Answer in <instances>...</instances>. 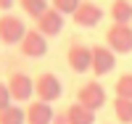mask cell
I'll return each mask as SVG.
<instances>
[{"instance_id":"cell-4","label":"cell","mask_w":132,"mask_h":124,"mask_svg":"<svg viewBox=\"0 0 132 124\" xmlns=\"http://www.w3.org/2000/svg\"><path fill=\"white\" fill-rule=\"evenodd\" d=\"M61 79L53 71H42L37 79H35V95L37 100H45V103H53V100L61 98Z\"/></svg>"},{"instance_id":"cell-2","label":"cell","mask_w":132,"mask_h":124,"mask_svg":"<svg viewBox=\"0 0 132 124\" xmlns=\"http://www.w3.org/2000/svg\"><path fill=\"white\" fill-rule=\"evenodd\" d=\"M66 63L74 74H85L87 69L93 71V48H87L85 42H71L66 50Z\"/></svg>"},{"instance_id":"cell-16","label":"cell","mask_w":132,"mask_h":124,"mask_svg":"<svg viewBox=\"0 0 132 124\" xmlns=\"http://www.w3.org/2000/svg\"><path fill=\"white\" fill-rule=\"evenodd\" d=\"M114 114L122 124H132V100L127 98H114Z\"/></svg>"},{"instance_id":"cell-15","label":"cell","mask_w":132,"mask_h":124,"mask_svg":"<svg viewBox=\"0 0 132 124\" xmlns=\"http://www.w3.org/2000/svg\"><path fill=\"white\" fill-rule=\"evenodd\" d=\"M19 5L24 8V13H27V16H32L35 21H37V19L45 13L48 8H50V5H48V0H19Z\"/></svg>"},{"instance_id":"cell-13","label":"cell","mask_w":132,"mask_h":124,"mask_svg":"<svg viewBox=\"0 0 132 124\" xmlns=\"http://www.w3.org/2000/svg\"><path fill=\"white\" fill-rule=\"evenodd\" d=\"M108 16L114 19V24H129L132 21V3L129 0H114L108 8Z\"/></svg>"},{"instance_id":"cell-19","label":"cell","mask_w":132,"mask_h":124,"mask_svg":"<svg viewBox=\"0 0 132 124\" xmlns=\"http://www.w3.org/2000/svg\"><path fill=\"white\" fill-rule=\"evenodd\" d=\"M11 100H13V98H11V90H8V85H3V82H0V111H5L8 106H13Z\"/></svg>"},{"instance_id":"cell-7","label":"cell","mask_w":132,"mask_h":124,"mask_svg":"<svg viewBox=\"0 0 132 124\" xmlns=\"http://www.w3.org/2000/svg\"><path fill=\"white\" fill-rule=\"evenodd\" d=\"M103 19V8L98 5V3H93V0H82V5L74 11V16H71V21L77 27H82V29H93V27H98V21Z\"/></svg>"},{"instance_id":"cell-21","label":"cell","mask_w":132,"mask_h":124,"mask_svg":"<svg viewBox=\"0 0 132 124\" xmlns=\"http://www.w3.org/2000/svg\"><path fill=\"white\" fill-rule=\"evenodd\" d=\"M13 3H16V0H0V11H8Z\"/></svg>"},{"instance_id":"cell-10","label":"cell","mask_w":132,"mask_h":124,"mask_svg":"<svg viewBox=\"0 0 132 124\" xmlns=\"http://www.w3.org/2000/svg\"><path fill=\"white\" fill-rule=\"evenodd\" d=\"M40 35H45V37H56V35H61V29H63V13H58L56 8H48L45 13H42L40 19H37V27H35Z\"/></svg>"},{"instance_id":"cell-14","label":"cell","mask_w":132,"mask_h":124,"mask_svg":"<svg viewBox=\"0 0 132 124\" xmlns=\"http://www.w3.org/2000/svg\"><path fill=\"white\" fill-rule=\"evenodd\" d=\"M0 124H27V108L8 106L5 111H0Z\"/></svg>"},{"instance_id":"cell-8","label":"cell","mask_w":132,"mask_h":124,"mask_svg":"<svg viewBox=\"0 0 132 124\" xmlns=\"http://www.w3.org/2000/svg\"><path fill=\"white\" fill-rule=\"evenodd\" d=\"M19 53L24 55V58H42V55L48 53V37L40 35L37 29H29L27 37L19 42Z\"/></svg>"},{"instance_id":"cell-18","label":"cell","mask_w":132,"mask_h":124,"mask_svg":"<svg viewBox=\"0 0 132 124\" xmlns=\"http://www.w3.org/2000/svg\"><path fill=\"white\" fill-rule=\"evenodd\" d=\"M53 3V8L58 11V13H63V16H74V11L82 5V0H50Z\"/></svg>"},{"instance_id":"cell-20","label":"cell","mask_w":132,"mask_h":124,"mask_svg":"<svg viewBox=\"0 0 132 124\" xmlns=\"http://www.w3.org/2000/svg\"><path fill=\"white\" fill-rule=\"evenodd\" d=\"M53 124H69V116H66V111H58V114L53 116Z\"/></svg>"},{"instance_id":"cell-3","label":"cell","mask_w":132,"mask_h":124,"mask_svg":"<svg viewBox=\"0 0 132 124\" xmlns=\"http://www.w3.org/2000/svg\"><path fill=\"white\" fill-rule=\"evenodd\" d=\"M106 45L119 55L132 53V27L129 24H111L106 32Z\"/></svg>"},{"instance_id":"cell-9","label":"cell","mask_w":132,"mask_h":124,"mask_svg":"<svg viewBox=\"0 0 132 124\" xmlns=\"http://www.w3.org/2000/svg\"><path fill=\"white\" fill-rule=\"evenodd\" d=\"M116 66V53L108 45H93V74L106 77L108 71H114Z\"/></svg>"},{"instance_id":"cell-5","label":"cell","mask_w":132,"mask_h":124,"mask_svg":"<svg viewBox=\"0 0 132 124\" xmlns=\"http://www.w3.org/2000/svg\"><path fill=\"white\" fill-rule=\"evenodd\" d=\"M27 32L29 29H24V21L19 16H0V42L3 45H19L27 37Z\"/></svg>"},{"instance_id":"cell-12","label":"cell","mask_w":132,"mask_h":124,"mask_svg":"<svg viewBox=\"0 0 132 124\" xmlns=\"http://www.w3.org/2000/svg\"><path fill=\"white\" fill-rule=\"evenodd\" d=\"M66 116H69V124H95V111L85 108L82 103H71L66 108Z\"/></svg>"},{"instance_id":"cell-17","label":"cell","mask_w":132,"mask_h":124,"mask_svg":"<svg viewBox=\"0 0 132 124\" xmlns=\"http://www.w3.org/2000/svg\"><path fill=\"white\" fill-rule=\"evenodd\" d=\"M114 95L116 98H127L132 100V74H122L114 85Z\"/></svg>"},{"instance_id":"cell-1","label":"cell","mask_w":132,"mask_h":124,"mask_svg":"<svg viewBox=\"0 0 132 124\" xmlns=\"http://www.w3.org/2000/svg\"><path fill=\"white\" fill-rule=\"evenodd\" d=\"M77 103H82L85 108H90V111L103 108L106 106V90H103V85L98 79H90V82L79 85V90H77Z\"/></svg>"},{"instance_id":"cell-6","label":"cell","mask_w":132,"mask_h":124,"mask_svg":"<svg viewBox=\"0 0 132 124\" xmlns=\"http://www.w3.org/2000/svg\"><path fill=\"white\" fill-rule=\"evenodd\" d=\"M8 90H11V98L19 100V103H24V100H32V95H35V79L32 77H27L24 71H13L8 77Z\"/></svg>"},{"instance_id":"cell-11","label":"cell","mask_w":132,"mask_h":124,"mask_svg":"<svg viewBox=\"0 0 132 124\" xmlns=\"http://www.w3.org/2000/svg\"><path fill=\"white\" fill-rule=\"evenodd\" d=\"M56 111L45 100H29L27 103V124H53Z\"/></svg>"}]
</instances>
